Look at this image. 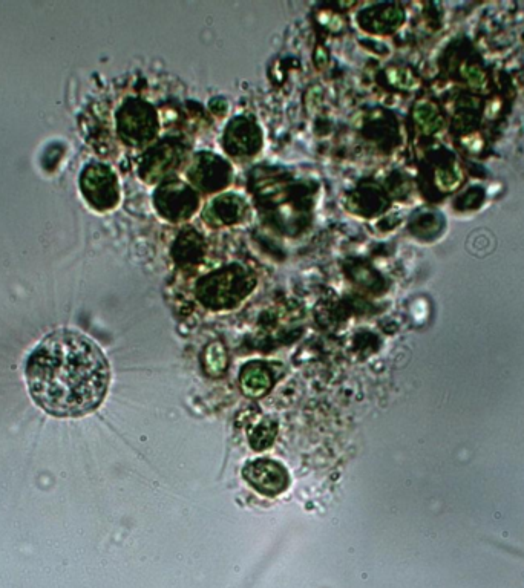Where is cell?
Instances as JSON below:
<instances>
[{
    "instance_id": "3",
    "label": "cell",
    "mask_w": 524,
    "mask_h": 588,
    "mask_svg": "<svg viewBox=\"0 0 524 588\" xmlns=\"http://www.w3.org/2000/svg\"><path fill=\"white\" fill-rule=\"evenodd\" d=\"M243 474L247 483L252 484L259 494L269 495V497L282 494L290 483L289 474L284 466L278 461L267 460V458L247 464Z\"/></svg>"
},
{
    "instance_id": "2",
    "label": "cell",
    "mask_w": 524,
    "mask_h": 588,
    "mask_svg": "<svg viewBox=\"0 0 524 588\" xmlns=\"http://www.w3.org/2000/svg\"><path fill=\"white\" fill-rule=\"evenodd\" d=\"M80 187L89 204L97 209H108L117 200L114 175L103 164H88L80 177Z\"/></svg>"
},
{
    "instance_id": "1",
    "label": "cell",
    "mask_w": 524,
    "mask_h": 588,
    "mask_svg": "<svg viewBox=\"0 0 524 588\" xmlns=\"http://www.w3.org/2000/svg\"><path fill=\"white\" fill-rule=\"evenodd\" d=\"M31 399L46 414L77 419L102 405L111 366L99 345L74 330L48 334L25 362Z\"/></svg>"
}]
</instances>
